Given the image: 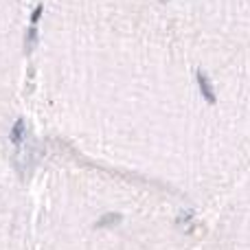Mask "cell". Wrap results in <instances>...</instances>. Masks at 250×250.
<instances>
[{"instance_id": "obj_1", "label": "cell", "mask_w": 250, "mask_h": 250, "mask_svg": "<svg viewBox=\"0 0 250 250\" xmlns=\"http://www.w3.org/2000/svg\"><path fill=\"white\" fill-rule=\"evenodd\" d=\"M195 79H198V88H200V92H202L204 99H207L208 104H215L217 97H215V90H213L211 79H208L202 70H198V73H195Z\"/></svg>"}, {"instance_id": "obj_4", "label": "cell", "mask_w": 250, "mask_h": 250, "mask_svg": "<svg viewBox=\"0 0 250 250\" xmlns=\"http://www.w3.org/2000/svg\"><path fill=\"white\" fill-rule=\"evenodd\" d=\"M42 11H44V7H42V4H38V7H35V11H33V16H31V26L38 24V20L42 18Z\"/></svg>"}, {"instance_id": "obj_3", "label": "cell", "mask_w": 250, "mask_h": 250, "mask_svg": "<svg viewBox=\"0 0 250 250\" xmlns=\"http://www.w3.org/2000/svg\"><path fill=\"white\" fill-rule=\"evenodd\" d=\"M35 44H38V31H35V26H31L26 33V51H33Z\"/></svg>"}, {"instance_id": "obj_2", "label": "cell", "mask_w": 250, "mask_h": 250, "mask_svg": "<svg viewBox=\"0 0 250 250\" xmlns=\"http://www.w3.org/2000/svg\"><path fill=\"white\" fill-rule=\"evenodd\" d=\"M24 134H26V123H24V119H18L16 125L11 127V134H9V138H11L13 145H20V143L24 141Z\"/></svg>"}]
</instances>
